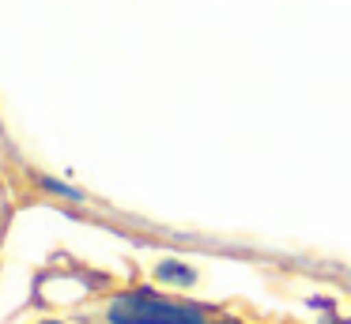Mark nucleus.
I'll use <instances>...</instances> for the list:
<instances>
[{
	"label": "nucleus",
	"instance_id": "obj_1",
	"mask_svg": "<svg viewBox=\"0 0 351 324\" xmlns=\"http://www.w3.org/2000/svg\"><path fill=\"white\" fill-rule=\"evenodd\" d=\"M110 324H208L197 306L170 301L155 290H129L110 301Z\"/></svg>",
	"mask_w": 351,
	"mask_h": 324
},
{
	"label": "nucleus",
	"instance_id": "obj_2",
	"mask_svg": "<svg viewBox=\"0 0 351 324\" xmlns=\"http://www.w3.org/2000/svg\"><path fill=\"white\" fill-rule=\"evenodd\" d=\"M159 279H167V283H193V268H185V264H159Z\"/></svg>",
	"mask_w": 351,
	"mask_h": 324
},
{
	"label": "nucleus",
	"instance_id": "obj_3",
	"mask_svg": "<svg viewBox=\"0 0 351 324\" xmlns=\"http://www.w3.org/2000/svg\"><path fill=\"white\" fill-rule=\"evenodd\" d=\"M42 324H61V321H42Z\"/></svg>",
	"mask_w": 351,
	"mask_h": 324
}]
</instances>
